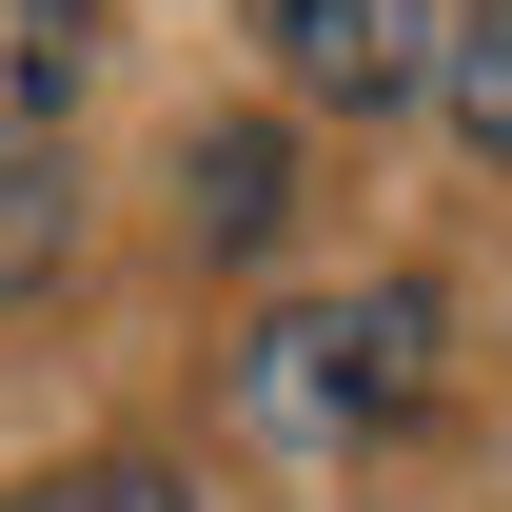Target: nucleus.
Masks as SVG:
<instances>
[{
    "mask_svg": "<svg viewBox=\"0 0 512 512\" xmlns=\"http://www.w3.org/2000/svg\"><path fill=\"white\" fill-rule=\"evenodd\" d=\"M79 256V178H60V138H0V296H40Z\"/></svg>",
    "mask_w": 512,
    "mask_h": 512,
    "instance_id": "nucleus-4",
    "label": "nucleus"
},
{
    "mask_svg": "<svg viewBox=\"0 0 512 512\" xmlns=\"http://www.w3.org/2000/svg\"><path fill=\"white\" fill-rule=\"evenodd\" d=\"M79 99V0H0V138H40Z\"/></svg>",
    "mask_w": 512,
    "mask_h": 512,
    "instance_id": "nucleus-6",
    "label": "nucleus"
},
{
    "mask_svg": "<svg viewBox=\"0 0 512 512\" xmlns=\"http://www.w3.org/2000/svg\"><path fill=\"white\" fill-rule=\"evenodd\" d=\"M256 40H276V79L316 99V119H394V99H434V0H256Z\"/></svg>",
    "mask_w": 512,
    "mask_h": 512,
    "instance_id": "nucleus-2",
    "label": "nucleus"
},
{
    "mask_svg": "<svg viewBox=\"0 0 512 512\" xmlns=\"http://www.w3.org/2000/svg\"><path fill=\"white\" fill-rule=\"evenodd\" d=\"M178 217H197V237H217V256H256V237H276V217H296V158H276V138H256V119H217V138H197V158H178Z\"/></svg>",
    "mask_w": 512,
    "mask_h": 512,
    "instance_id": "nucleus-3",
    "label": "nucleus"
},
{
    "mask_svg": "<svg viewBox=\"0 0 512 512\" xmlns=\"http://www.w3.org/2000/svg\"><path fill=\"white\" fill-rule=\"evenodd\" d=\"M434 335H453V316L414 296V276H375V296H296V316H256L237 414L296 434V453H375V434L434 414Z\"/></svg>",
    "mask_w": 512,
    "mask_h": 512,
    "instance_id": "nucleus-1",
    "label": "nucleus"
},
{
    "mask_svg": "<svg viewBox=\"0 0 512 512\" xmlns=\"http://www.w3.org/2000/svg\"><path fill=\"white\" fill-rule=\"evenodd\" d=\"M434 119H453V138L512 178V0H473V20L434 40Z\"/></svg>",
    "mask_w": 512,
    "mask_h": 512,
    "instance_id": "nucleus-5",
    "label": "nucleus"
},
{
    "mask_svg": "<svg viewBox=\"0 0 512 512\" xmlns=\"http://www.w3.org/2000/svg\"><path fill=\"white\" fill-rule=\"evenodd\" d=\"M40 512H197V493H178V473H138V453H99V473H60Z\"/></svg>",
    "mask_w": 512,
    "mask_h": 512,
    "instance_id": "nucleus-7",
    "label": "nucleus"
}]
</instances>
